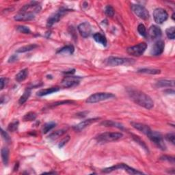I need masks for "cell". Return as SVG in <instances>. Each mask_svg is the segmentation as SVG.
Segmentation results:
<instances>
[{
	"mask_svg": "<svg viewBox=\"0 0 175 175\" xmlns=\"http://www.w3.org/2000/svg\"><path fill=\"white\" fill-rule=\"evenodd\" d=\"M153 18L155 21L159 24L163 23L168 18V14L166 10L161 8H156L153 12Z\"/></svg>",
	"mask_w": 175,
	"mask_h": 175,
	"instance_id": "9c48e42d",
	"label": "cell"
},
{
	"mask_svg": "<svg viewBox=\"0 0 175 175\" xmlns=\"http://www.w3.org/2000/svg\"><path fill=\"white\" fill-rule=\"evenodd\" d=\"M138 73H148L151 75H155V74H160L161 73V70L159 69H142L139 70L138 71Z\"/></svg>",
	"mask_w": 175,
	"mask_h": 175,
	"instance_id": "f546056e",
	"label": "cell"
},
{
	"mask_svg": "<svg viewBox=\"0 0 175 175\" xmlns=\"http://www.w3.org/2000/svg\"><path fill=\"white\" fill-rule=\"evenodd\" d=\"M41 10V6L36 2H32L30 4L25 5L19 11V12H25V13L35 14L39 12Z\"/></svg>",
	"mask_w": 175,
	"mask_h": 175,
	"instance_id": "30bf717a",
	"label": "cell"
},
{
	"mask_svg": "<svg viewBox=\"0 0 175 175\" xmlns=\"http://www.w3.org/2000/svg\"><path fill=\"white\" fill-rule=\"evenodd\" d=\"M161 160H167L168 161L171 162V163L174 164V157H169V156H164L161 157Z\"/></svg>",
	"mask_w": 175,
	"mask_h": 175,
	"instance_id": "60d3db41",
	"label": "cell"
},
{
	"mask_svg": "<svg viewBox=\"0 0 175 175\" xmlns=\"http://www.w3.org/2000/svg\"><path fill=\"white\" fill-rule=\"evenodd\" d=\"M19 122L17 120H15V121H12L11 122L8 127V130L11 132H15L18 129Z\"/></svg>",
	"mask_w": 175,
	"mask_h": 175,
	"instance_id": "4dcf8cb0",
	"label": "cell"
},
{
	"mask_svg": "<svg viewBox=\"0 0 175 175\" xmlns=\"http://www.w3.org/2000/svg\"><path fill=\"white\" fill-rule=\"evenodd\" d=\"M1 156L3 163H4L5 166H7L9 161V150L8 149V148L4 147L2 148Z\"/></svg>",
	"mask_w": 175,
	"mask_h": 175,
	"instance_id": "7402d4cb",
	"label": "cell"
},
{
	"mask_svg": "<svg viewBox=\"0 0 175 175\" xmlns=\"http://www.w3.org/2000/svg\"><path fill=\"white\" fill-rule=\"evenodd\" d=\"M75 51V48L73 45H66V46L61 48L58 51V53L61 54H73Z\"/></svg>",
	"mask_w": 175,
	"mask_h": 175,
	"instance_id": "cb8c5ba5",
	"label": "cell"
},
{
	"mask_svg": "<svg viewBox=\"0 0 175 175\" xmlns=\"http://www.w3.org/2000/svg\"><path fill=\"white\" fill-rule=\"evenodd\" d=\"M75 69H73V70H69V71H66V72H64V74H66V75H73L74 73H75Z\"/></svg>",
	"mask_w": 175,
	"mask_h": 175,
	"instance_id": "ee69618b",
	"label": "cell"
},
{
	"mask_svg": "<svg viewBox=\"0 0 175 175\" xmlns=\"http://www.w3.org/2000/svg\"><path fill=\"white\" fill-rule=\"evenodd\" d=\"M78 30L81 36L83 38H88L90 36L92 32L91 25L88 22H84L81 23L78 26Z\"/></svg>",
	"mask_w": 175,
	"mask_h": 175,
	"instance_id": "5bb4252c",
	"label": "cell"
},
{
	"mask_svg": "<svg viewBox=\"0 0 175 175\" xmlns=\"http://www.w3.org/2000/svg\"><path fill=\"white\" fill-rule=\"evenodd\" d=\"M147 48V45L145 43H140L138 45H135V46L130 47L127 48V52L133 56L139 57L142 56V54L144 53Z\"/></svg>",
	"mask_w": 175,
	"mask_h": 175,
	"instance_id": "52a82bcc",
	"label": "cell"
},
{
	"mask_svg": "<svg viewBox=\"0 0 175 175\" xmlns=\"http://www.w3.org/2000/svg\"><path fill=\"white\" fill-rule=\"evenodd\" d=\"M147 136L158 148H160L161 150H166V144L164 142L163 137L160 133L151 130L148 133Z\"/></svg>",
	"mask_w": 175,
	"mask_h": 175,
	"instance_id": "8992f818",
	"label": "cell"
},
{
	"mask_svg": "<svg viewBox=\"0 0 175 175\" xmlns=\"http://www.w3.org/2000/svg\"><path fill=\"white\" fill-rule=\"evenodd\" d=\"M56 124L54 122H47L43 126V129H42V131H43L44 134H47L49 131H51V129H53L55 127H56Z\"/></svg>",
	"mask_w": 175,
	"mask_h": 175,
	"instance_id": "f1b7e54d",
	"label": "cell"
},
{
	"mask_svg": "<svg viewBox=\"0 0 175 175\" xmlns=\"http://www.w3.org/2000/svg\"><path fill=\"white\" fill-rule=\"evenodd\" d=\"M8 82V79L6 78H4V77H2L1 78V89L3 90L4 89V86L6 85V83H7Z\"/></svg>",
	"mask_w": 175,
	"mask_h": 175,
	"instance_id": "b9f144b4",
	"label": "cell"
},
{
	"mask_svg": "<svg viewBox=\"0 0 175 175\" xmlns=\"http://www.w3.org/2000/svg\"><path fill=\"white\" fill-rule=\"evenodd\" d=\"M69 140H70V137L69 135L68 136H66V138H64L62 140L61 142H60V144H59V147L60 148H62V147H64V145H65L69 141Z\"/></svg>",
	"mask_w": 175,
	"mask_h": 175,
	"instance_id": "ab89813d",
	"label": "cell"
},
{
	"mask_svg": "<svg viewBox=\"0 0 175 175\" xmlns=\"http://www.w3.org/2000/svg\"><path fill=\"white\" fill-rule=\"evenodd\" d=\"M166 34L167 35L168 38L169 39L173 40L174 39L175 36V28L174 27H170L169 28H168L166 30Z\"/></svg>",
	"mask_w": 175,
	"mask_h": 175,
	"instance_id": "d6a6232c",
	"label": "cell"
},
{
	"mask_svg": "<svg viewBox=\"0 0 175 175\" xmlns=\"http://www.w3.org/2000/svg\"><path fill=\"white\" fill-rule=\"evenodd\" d=\"M79 83V77L74 76H68L64 78L62 84L64 87L66 88H73L78 85Z\"/></svg>",
	"mask_w": 175,
	"mask_h": 175,
	"instance_id": "4fadbf2b",
	"label": "cell"
},
{
	"mask_svg": "<svg viewBox=\"0 0 175 175\" xmlns=\"http://www.w3.org/2000/svg\"><path fill=\"white\" fill-rule=\"evenodd\" d=\"M134 62V60L128 58H118V57H109L105 61L106 65L110 66H116L121 65H129Z\"/></svg>",
	"mask_w": 175,
	"mask_h": 175,
	"instance_id": "277c9868",
	"label": "cell"
},
{
	"mask_svg": "<svg viewBox=\"0 0 175 175\" xmlns=\"http://www.w3.org/2000/svg\"><path fill=\"white\" fill-rule=\"evenodd\" d=\"M67 11L68 10L66 9H61L59 11H58L56 13L51 15V17H49V19H47V26H52L53 24L59 21L60 19L63 17V16L65 15Z\"/></svg>",
	"mask_w": 175,
	"mask_h": 175,
	"instance_id": "8fae6325",
	"label": "cell"
},
{
	"mask_svg": "<svg viewBox=\"0 0 175 175\" xmlns=\"http://www.w3.org/2000/svg\"><path fill=\"white\" fill-rule=\"evenodd\" d=\"M174 82L171 80L162 79L158 81L156 83V86L159 88H164V87H174Z\"/></svg>",
	"mask_w": 175,
	"mask_h": 175,
	"instance_id": "44dd1931",
	"label": "cell"
},
{
	"mask_svg": "<svg viewBox=\"0 0 175 175\" xmlns=\"http://www.w3.org/2000/svg\"><path fill=\"white\" fill-rule=\"evenodd\" d=\"M127 92L131 99L136 104L143 107L147 109H150L153 108V101L146 93L139 90L132 88L127 89Z\"/></svg>",
	"mask_w": 175,
	"mask_h": 175,
	"instance_id": "6da1fadb",
	"label": "cell"
},
{
	"mask_svg": "<svg viewBox=\"0 0 175 175\" xmlns=\"http://www.w3.org/2000/svg\"><path fill=\"white\" fill-rule=\"evenodd\" d=\"M122 134L118 132H105L99 135L96 140L99 142H110L117 141L122 138Z\"/></svg>",
	"mask_w": 175,
	"mask_h": 175,
	"instance_id": "7a4b0ae2",
	"label": "cell"
},
{
	"mask_svg": "<svg viewBox=\"0 0 175 175\" xmlns=\"http://www.w3.org/2000/svg\"><path fill=\"white\" fill-rule=\"evenodd\" d=\"M1 134H2V138L4 139L6 142H11V138L9 137V135H8L7 133H6V131H4V130H3V129H2Z\"/></svg>",
	"mask_w": 175,
	"mask_h": 175,
	"instance_id": "f35d334b",
	"label": "cell"
},
{
	"mask_svg": "<svg viewBox=\"0 0 175 175\" xmlns=\"http://www.w3.org/2000/svg\"><path fill=\"white\" fill-rule=\"evenodd\" d=\"M138 31L139 32V34H140L141 36H142L143 37H145V38L147 37V30H146V28L144 24L141 23L138 25Z\"/></svg>",
	"mask_w": 175,
	"mask_h": 175,
	"instance_id": "836d02e7",
	"label": "cell"
},
{
	"mask_svg": "<svg viewBox=\"0 0 175 175\" xmlns=\"http://www.w3.org/2000/svg\"><path fill=\"white\" fill-rule=\"evenodd\" d=\"M105 13L109 17H112L114 15V10L110 5L107 6L105 9Z\"/></svg>",
	"mask_w": 175,
	"mask_h": 175,
	"instance_id": "e575fe53",
	"label": "cell"
},
{
	"mask_svg": "<svg viewBox=\"0 0 175 175\" xmlns=\"http://www.w3.org/2000/svg\"><path fill=\"white\" fill-rule=\"evenodd\" d=\"M121 169L125 170L126 172H127V173H128L130 174H143V173H142V172L135 170L134 169V168H133L131 167H129V166H127V164H116V166L105 168V169L103 170V172L105 173H111V172L112 171H114L116 170H121Z\"/></svg>",
	"mask_w": 175,
	"mask_h": 175,
	"instance_id": "5b68a950",
	"label": "cell"
},
{
	"mask_svg": "<svg viewBox=\"0 0 175 175\" xmlns=\"http://www.w3.org/2000/svg\"><path fill=\"white\" fill-rule=\"evenodd\" d=\"M37 47L38 46L36 44H30V45H25V46L19 48L17 50V53L28 52V51H30L34 49H36Z\"/></svg>",
	"mask_w": 175,
	"mask_h": 175,
	"instance_id": "d4e9b609",
	"label": "cell"
},
{
	"mask_svg": "<svg viewBox=\"0 0 175 175\" xmlns=\"http://www.w3.org/2000/svg\"><path fill=\"white\" fill-rule=\"evenodd\" d=\"M161 29L156 26V25H151L150 28L148 29L147 36L151 38V40H156L161 36Z\"/></svg>",
	"mask_w": 175,
	"mask_h": 175,
	"instance_id": "9a60e30c",
	"label": "cell"
},
{
	"mask_svg": "<svg viewBox=\"0 0 175 175\" xmlns=\"http://www.w3.org/2000/svg\"><path fill=\"white\" fill-rule=\"evenodd\" d=\"M31 95V90L30 89H26L25 90V92L23 94L22 96L20 97V99H19V104H23L24 103L28 101V99H29V97H30Z\"/></svg>",
	"mask_w": 175,
	"mask_h": 175,
	"instance_id": "4316f807",
	"label": "cell"
},
{
	"mask_svg": "<svg viewBox=\"0 0 175 175\" xmlns=\"http://www.w3.org/2000/svg\"><path fill=\"white\" fill-rule=\"evenodd\" d=\"M131 9L135 15L139 18L143 20H147L149 18V12L144 6L138 4H133L131 5Z\"/></svg>",
	"mask_w": 175,
	"mask_h": 175,
	"instance_id": "ba28073f",
	"label": "cell"
},
{
	"mask_svg": "<svg viewBox=\"0 0 175 175\" xmlns=\"http://www.w3.org/2000/svg\"><path fill=\"white\" fill-rule=\"evenodd\" d=\"M34 19V14L25 13V12H19V14L15 17V19L17 21H30Z\"/></svg>",
	"mask_w": 175,
	"mask_h": 175,
	"instance_id": "ac0fdd59",
	"label": "cell"
},
{
	"mask_svg": "<svg viewBox=\"0 0 175 175\" xmlns=\"http://www.w3.org/2000/svg\"><path fill=\"white\" fill-rule=\"evenodd\" d=\"M74 101H69V100H67V101H58V102H56L53 103V104H51L50 105L51 108H53V107H56L58 105H65V104H71V103H73Z\"/></svg>",
	"mask_w": 175,
	"mask_h": 175,
	"instance_id": "8d00e7d4",
	"label": "cell"
},
{
	"mask_svg": "<svg viewBox=\"0 0 175 175\" xmlns=\"http://www.w3.org/2000/svg\"><path fill=\"white\" fill-rule=\"evenodd\" d=\"M36 118V114L33 112H30L25 114L23 117V121H34Z\"/></svg>",
	"mask_w": 175,
	"mask_h": 175,
	"instance_id": "1f68e13d",
	"label": "cell"
},
{
	"mask_svg": "<svg viewBox=\"0 0 175 175\" xmlns=\"http://www.w3.org/2000/svg\"><path fill=\"white\" fill-rule=\"evenodd\" d=\"M59 90H60V88H58V87L49 88L39 90V91L37 92V95L40 96H43L49 95V94L56 92L58 91H59Z\"/></svg>",
	"mask_w": 175,
	"mask_h": 175,
	"instance_id": "ffe728a7",
	"label": "cell"
},
{
	"mask_svg": "<svg viewBox=\"0 0 175 175\" xmlns=\"http://www.w3.org/2000/svg\"><path fill=\"white\" fill-rule=\"evenodd\" d=\"M166 138L167 139L168 141L170 142L172 144H175V135L173 133L172 134H168L166 135Z\"/></svg>",
	"mask_w": 175,
	"mask_h": 175,
	"instance_id": "74e56055",
	"label": "cell"
},
{
	"mask_svg": "<svg viewBox=\"0 0 175 175\" xmlns=\"http://www.w3.org/2000/svg\"><path fill=\"white\" fill-rule=\"evenodd\" d=\"M101 125L105 126V127H117L118 129H123V126L121 124V123H118V122H115L114 121H103Z\"/></svg>",
	"mask_w": 175,
	"mask_h": 175,
	"instance_id": "83f0119b",
	"label": "cell"
},
{
	"mask_svg": "<svg viewBox=\"0 0 175 175\" xmlns=\"http://www.w3.org/2000/svg\"><path fill=\"white\" fill-rule=\"evenodd\" d=\"M66 132V131L64 130V129H61V130L56 131L49 135V138L51 139V140H57L58 138H59L60 137H61L62 135H63Z\"/></svg>",
	"mask_w": 175,
	"mask_h": 175,
	"instance_id": "484cf974",
	"label": "cell"
},
{
	"mask_svg": "<svg viewBox=\"0 0 175 175\" xmlns=\"http://www.w3.org/2000/svg\"><path fill=\"white\" fill-rule=\"evenodd\" d=\"M93 38L96 43L101 44L103 46H104V47L107 46L108 41H107V39L105 36L102 34L101 33H100V32H96V33H95L93 35Z\"/></svg>",
	"mask_w": 175,
	"mask_h": 175,
	"instance_id": "d6986e66",
	"label": "cell"
},
{
	"mask_svg": "<svg viewBox=\"0 0 175 175\" xmlns=\"http://www.w3.org/2000/svg\"><path fill=\"white\" fill-rule=\"evenodd\" d=\"M17 30L23 34H30L31 30H30V28L26 26H24V25H19L17 27Z\"/></svg>",
	"mask_w": 175,
	"mask_h": 175,
	"instance_id": "d590c367",
	"label": "cell"
},
{
	"mask_svg": "<svg viewBox=\"0 0 175 175\" xmlns=\"http://www.w3.org/2000/svg\"><path fill=\"white\" fill-rule=\"evenodd\" d=\"M131 124L133 127H134L135 129H137V130L141 131L142 133H143L144 134L147 135H148V133L151 131V128L149 127L148 125L142 124V123L132 122H131Z\"/></svg>",
	"mask_w": 175,
	"mask_h": 175,
	"instance_id": "e0dca14e",
	"label": "cell"
},
{
	"mask_svg": "<svg viewBox=\"0 0 175 175\" xmlns=\"http://www.w3.org/2000/svg\"><path fill=\"white\" fill-rule=\"evenodd\" d=\"M28 69H25L21 70L20 72H19L17 75H16V80L18 82H21L23 81H24L25 79L27 78L28 76Z\"/></svg>",
	"mask_w": 175,
	"mask_h": 175,
	"instance_id": "603a6c76",
	"label": "cell"
},
{
	"mask_svg": "<svg viewBox=\"0 0 175 175\" xmlns=\"http://www.w3.org/2000/svg\"><path fill=\"white\" fill-rule=\"evenodd\" d=\"M98 120H99V118H90V119H88L86 120V121H83L82 122H81L80 123H79L78 125H77L76 126L74 127V129H75L76 131H81L83 130V129H85L86 127H88L89 125H90L92 123L96 122Z\"/></svg>",
	"mask_w": 175,
	"mask_h": 175,
	"instance_id": "2e32d148",
	"label": "cell"
},
{
	"mask_svg": "<svg viewBox=\"0 0 175 175\" xmlns=\"http://www.w3.org/2000/svg\"><path fill=\"white\" fill-rule=\"evenodd\" d=\"M17 60V56H15V55H13V56H12L11 58H9L8 62H15Z\"/></svg>",
	"mask_w": 175,
	"mask_h": 175,
	"instance_id": "7bdbcfd3",
	"label": "cell"
},
{
	"mask_svg": "<svg viewBox=\"0 0 175 175\" xmlns=\"http://www.w3.org/2000/svg\"><path fill=\"white\" fill-rule=\"evenodd\" d=\"M165 48V43L163 41L159 40L155 42L154 45L152 47V49L151 51V53L152 56H160L164 52Z\"/></svg>",
	"mask_w": 175,
	"mask_h": 175,
	"instance_id": "7c38bea8",
	"label": "cell"
},
{
	"mask_svg": "<svg viewBox=\"0 0 175 175\" xmlns=\"http://www.w3.org/2000/svg\"><path fill=\"white\" fill-rule=\"evenodd\" d=\"M115 97V95L109 92H97L90 95L86 99L88 103H96L100 101H105V100L111 99Z\"/></svg>",
	"mask_w": 175,
	"mask_h": 175,
	"instance_id": "3957f363",
	"label": "cell"
}]
</instances>
